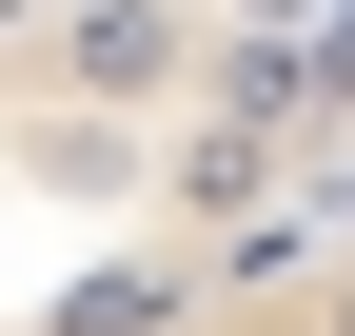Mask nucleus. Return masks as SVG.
<instances>
[{
    "label": "nucleus",
    "mask_w": 355,
    "mask_h": 336,
    "mask_svg": "<svg viewBox=\"0 0 355 336\" xmlns=\"http://www.w3.org/2000/svg\"><path fill=\"white\" fill-rule=\"evenodd\" d=\"M40 20H60V0H0V40H40Z\"/></svg>",
    "instance_id": "obj_1"
}]
</instances>
